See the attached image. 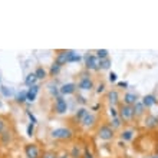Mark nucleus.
Listing matches in <instances>:
<instances>
[{"label":"nucleus","mask_w":158,"mask_h":158,"mask_svg":"<svg viewBox=\"0 0 158 158\" xmlns=\"http://www.w3.org/2000/svg\"><path fill=\"white\" fill-rule=\"evenodd\" d=\"M51 137L53 138V140L66 141V140H70V138L73 137V132H72V130L68 128V126H59V128L52 130Z\"/></svg>","instance_id":"nucleus-1"},{"label":"nucleus","mask_w":158,"mask_h":158,"mask_svg":"<svg viewBox=\"0 0 158 158\" xmlns=\"http://www.w3.org/2000/svg\"><path fill=\"white\" fill-rule=\"evenodd\" d=\"M96 135H98V138L102 141H112L115 138V130H114L111 125L103 124V125H101L98 128Z\"/></svg>","instance_id":"nucleus-2"},{"label":"nucleus","mask_w":158,"mask_h":158,"mask_svg":"<svg viewBox=\"0 0 158 158\" xmlns=\"http://www.w3.org/2000/svg\"><path fill=\"white\" fill-rule=\"evenodd\" d=\"M84 62L86 70H99V59L95 53H86L84 56Z\"/></svg>","instance_id":"nucleus-3"},{"label":"nucleus","mask_w":158,"mask_h":158,"mask_svg":"<svg viewBox=\"0 0 158 158\" xmlns=\"http://www.w3.org/2000/svg\"><path fill=\"white\" fill-rule=\"evenodd\" d=\"M118 115H119V118L122 119V122L132 121V119L135 118V114H134L132 107H130V105H124V103H121V107H119V109H118Z\"/></svg>","instance_id":"nucleus-4"},{"label":"nucleus","mask_w":158,"mask_h":158,"mask_svg":"<svg viewBox=\"0 0 158 158\" xmlns=\"http://www.w3.org/2000/svg\"><path fill=\"white\" fill-rule=\"evenodd\" d=\"M78 89L79 91H85V92H88V91H92L93 86H95V84H93L92 78H91V75L85 73L81 76V79H79L78 84Z\"/></svg>","instance_id":"nucleus-5"},{"label":"nucleus","mask_w":158,"mask_h":158,"mask_svg":"<svg viewBox=\"0 0 158 158\" xmlns=\"http://www.w3.org/2000/svg\"><path fill=\"white\" fill-rule=\"evenodd\" d=\"M53 108H55V112L58 115L66 114V112H68V101L65 99V96L61 95V96L55 98V105H53Z\"/></svg>","instance_id":"nucleus-6"},{"label":"nucleus","mask_w":158,"mask_h":158,"mask_svg":"<svg viewBox=\"0 0 158 158\" xmlns=\"http://www.w3.org/2000/svg\"><path fill=\"white\" fill-rule=\"evenodd\" d=\"M24 155L26 158H40V148L35 142L26 144L24 145Z\"/></svg>","instance_id":"nucleus-7"},{"label":"nucleus","mask_w":158,"mask_h":158,"mask_svg":"<svg viewBox=\"0 0 158 158\" xmlns=\"http://www.w3.org/2000/svg\"><path fill=\"white\" fill-rule=\"evenodd\" d=\"M138 101H141L140 96H138V93L130 92V91L124 93V98H122V103H124V105H130V107H134Z\"/></svg>","instance_id":"nucleus-8"},{"label":"nucleus","mask_w":158,"mask_h":158,"mask_svg":"<svg viewBox=\"0 0 158 158\" xmlns=\"http://www.w3.org/2000/svg\"><path fill=\"white\" fill-rule=\"evenodd\" d=\"M107 101H108V103H109V107H116V105L119 103V101H121L119 92H118L116 89H111V91H108Z\"/></svg>","instance_id":"nucleus-9"},{"label":"nucleus","mask_w":158,"mask_h":158,"mask_svg":"<svg viewBox=\"0 0 158 158\" xmlns=\"http://www.w3.org/2000/svg\"><path fill=\"white\" fill-rule=\"evenodd\" d=\"M78 89V85L75 82H66L61 86V95L62 96H68V95H73Z\"/></svg>","instance_id":"nucleus-10"},{"label":"nucleus","mask_w":158,"mask_h":158,"mask_svg":"<svg viewBox=\"0 0 158 158\" xmlns=\"http://www.w3.org/2000/svg\"><path fill=\"white\" fill-rule=\"evenodd\" d=\"M141 102H142V105H144L147 109H149V108L155 107L158 103V98L154 95V93H148V95H144V96L141 98Z\"/></svg>","instance_id":"nucleus-11"},{"label":"nucleus","mask_w":158,"mask_h":158,"mask_svg":"<svg viewBox=\"0 0 158 158\" xmlns=\"http://www.w3.org/2000/svg\"><path fill=\"white\" fill-rule=\"evenodd\" d=\"M144 125H145V128H148V130H155V128H158V116L151 115V114L145 115Z\"/></svg>","instance_id":"nucleus-12"},{"label":"nucleus","mask_w":158,"mask_h":158,"mask_svg":"<svg viewBox=\"0 0 158 158\" xmlns=\"http://www.w3.org/2000/svg\"><path fill=\"white\" fill-rule=\"evenodd\" d=\"M69 53H70V51H63V52H61V53H58L55 58V62L61 66L66 65V63H68V59H69Z\"/></svg>","instance_id":"nucleus-13"},{"label":"nucleus","mask_w":158,"mask_h":158,"mask_svg":"<svg viewBox=\"0 0 158 158\" xmlns=\"http://www.w3.org/2000/svg\"><path fill=\"white\" fill-rule=\"evenodd\" d=\"M39 91H40V86H39V85H33V86H30V88L28 89V101L29 102H35V101H36Z\"/></svg>","instance_id":"nucleus-14"},{"label":"nucleus","mask_w":158,"mask_h":158,"mask_svg":"<svg viewBox=\"0 0 158 158\" xmlns=\"http://www.w3.org/2000/svg\"><path fill=\"white\" fill-rule=\"evenodd\" d=\"M95 122H96V115L92 114V112H89L88 115L84 118V121L81 122V124H82L85 128H91V126L95 125Z\"/></svg>","instance_id":"nucleus-15"},{"label":"nucleus","mask_w":158,"mask_h":158,"mask_svg":"<svg viewBox=\"0 0 158 158\" xmlns=\"http://www.w3.org/2000/svg\"><path fill=\"white\" fill-rule=\"evenodd\" d=\"M89 114V109L86 107H81V108H78L76 109V112H75V115H73V118L76 119L78 122H82L84 121V118L86 115Z\"/></svg>","instance_id":"nucleus-16"},{"label":"nucleus","mask_w":158,"mask_h":158,"mask_svg":"<svg viewBox=\"0 0 158 158\" xmlns=\"http://www.w3.org/2000/svg\"><path fill=\"white\" fill-rule=\"evenodd\" d=\"M14 101H16V103H20V105L26 102V101H28V89H22V91L16 92Z\"/></svg>","instance_id":"nucleus-17"},{"label":"nucleus","mask_w":158,"mask_h":158,"mask_svg":"<svg viewBox=\"0 0 158 158\" xmlns=\"http://www.w3.org/2000/svg\"><path fill=\"white\" fill-rule=\"evenodd\" d=\"M132 109H134L135 118H137V116H145V111H147V108L142 105V102H141V101H138V102L135 103L134 107H132Z\"/></svg>","instance_id":"nucleus-18"},{"label":"nucleus","mask_w":158,"mask_h":158,"mask_svg":"<svg viewBox=\"0 0 158 158\" xmlns=\"http://www.w3.org/2000/svg\"><path fill=\"white\" fill-rule=\"evenodd\" d=\"M134 134H135V131L132 130V128H125L124 131H121L119 138H121L122 141H131L134 138Z\"/></svg>","instance_id":"nucleus-19"},{"label":"nucleus","mask_w":158,"mask_h":158,"mask_svg":"<svg viewBox=\"0 0 158 158\" xmlns=\"http://www.w3.org/2000/svg\"><path fill=\"white\" fill-rule=\"evenodd\" d=\"M37 81H39V79L36 78L35 72H29V73L26 75V78H24V85L30 88V86H33V85H37Z\"/></svg>","instance_id":"nucleus-20"},{"label":"nucleus","mask_w":158,"mask_h":158,"mask_svg":"<svg viewBox=\"0 0 158 158\" xmlns=\"http://www.w3.org/2000/svg\"><path fill=\"white\" fill-rule=\"evenodd\" d=\"M0 92H2V95L5 98H12L16 95L13 89L9 88V86H5V85H0Z\"/></svg>","instance_id":"nucleus-21"},{"label":"nucleus","mask_w":158,"mask_h":158,"mask_svg":"<svg viewBox=\"0 0 158 158\" xmlns=\"http://www.w3.org/2000/svg\"><path fill=\"white\" fill-rule=\"evenodd\" d=\"M112 62L109 58H105V59H99V70H109L111 69Z\"/></svg>","instance_id":"nucleus-22"},{"label":"nucleus","mask_w":158,"mask_h":158,"mask_svg":"<svg viewBox=\"0 0 158 158\" xmlns=\"http://www.w3.org/2000/svg\"><path fill=\"white\" fill-rule=\"evenodd\" d=\"M35 75H36V78L39 79V81H43V79L47 78V72L43 66H37L36 70H35Z\"/></svg>","instance_id":"nucleus-23"},{"label":"nucleus","mask_w":158,"mask_h":158,"mask_svg":"<svg viewBox=\"0 0 158 158\" xmlns=\"http://www.w3.org/2000/svg\"><path fill=\"white\" fill-rule=\"evenodd\" d=\"M82 59H84V58L79 55V53H76L75 51H70L69 59H68V63H76V62H81Z\"/></svg>","instance_id":"nucleus-24"},{"label":"nucleus","mask_w":158,"mask_h":158,"mask_svg":"<svg viewBox=\"0 0 158 158\" xmlns=\"http://www.w3.org/2000/svg\"><path fill=\"white\" fill-rule=\"evenodd\" d=\"M61 69H62V66L61 65H58L56 62H53L51 65V69H49V76H58L59 75V72H61Z\"/></svg>","instance_id":"nucleus-25"},{"label":"nucleus","mask_w":158,"mask_h":158,"mask_svg":"<svg viewBox=\"0 0 158 158\" xmlns=\"http://www.w3.org/2000/svg\"><path fill=\"white\" fill-rule=\"evenodd\" d=\"M47 88H49V92H51V95L53 98L61 96V88H59V86H56L55 84H49L47 85Z\"/></svg>","instance_id":"nucleus-26"},{"label":"nucleus","mask_w":158,"mask_h":158,"mask_svg":"<svg viewBox=\"0 0 158 158\" xmlns=\"http://www.w3.org/2000/svg\"><path fill=\"white\" fill-rule=\"evenodd\" d=\"M95 55L98 56V59H105V58H109V51H107V49H96Z\"/></svg>","instance_id":"nucleus-27"},{"label":"nucleus","mask_w":158,"mask_h":158,"mask_svg":"<svg viewBox=\"0 0 158 158\" xmlns=\"http://www.w3.org/2000/svg\"><path fill=\"white\" fill-rule=\"evenodd\" d=\"M121 125H122V119L119 118V116H116V118H111V126L114 128V130L121 128Z\"/></svg>","instance_id":"nucleus-28"},{"label":"nucleus","mask_w":158,"mask_h":158,"mask_svg":"<svg viewBox=\"0 0 158 158\" xmlns=\"http://www.w3.org/2000/svg\"><path fill=\"white\" fill-rule=\"evenodd\" d=\"M108 81H109L111 84H115L116 81H118V75H116L115 72H109V75H108Z\"/></svg>","instance_id":"nucleus-29"},{"label":"nucleus","mask_w":158,"mask_h":158,"mask_svg":"<svg viewBox=\"0 0 158 158\" xmlns=\"http://www.w3.org/2000/svg\"><path fill=\"white\" fill-rule=\"evenodd\" d=\"M42 158H58L55 151H46V152H43V157Z\"/></svg>","instance_id":"nucleus-30"},{"label":"nucleus","mask_w":158,"mask_h":158,"mask_svg":"<svg viewBox=\"0 0 158 158\" xmlns=\"http://www.w3.org/2000/svg\"><path fill=\"white\" fill-rule=\"evenodd\" d=\"M26 134H28L29 137H33V134H35V124H29L28 130H26Z\"/></svg>","instance_id":"nucleus-31"},{"label":"nucleus","mask_w":158,"mask_h":158,"mask_svg":"<svg viewBox=\"0 0 158 158\" xmlns=\"http://www.w3.org/2000/svg\"><path fill=\"white\" fill-rule=\"evenodd\" d=\"M70 157H72V158H79V157H81V151H79V148L73 147L72 152H70Z\"/></svg>","instance_id":"nucleus-32"},{"label":"nucleus","mask_w":158,"mask_h":158,"mask_svg":"<svg viewBox=\"0 0 158 158\" xmlns=\"http://www.w3.org/2000/svg\"><path fill=\"white\" fill-rule=\"evenodd\" d=\"M109 115H111V118H116L118 115V109H116L115 107H109Z\"/></svg>","instance_id":"nucleus-33"},{"label":"nucleus","mask_w":158,"mask_h":158,"mask_svg":"<svg viewBox=\"0 0 158 158\" xmlns=\"http://www.w3.org/2000/svg\"><path fill=\"white\" fill-rule=\"evenodd\" d=\"M116 86L121 89H126L128 88V82L126 81H121V82H116Z\"/></svg>","instance_id":"nucleus-34"},{"label":"nucleus","mask_w":158,"mask_h":158,"mask_svg":"<svg viewBox=\"0 0 158 158\" xmlns=\"http://www.w3.org/2000/svg\"><path fill=\"white\" fill-rule=\"evenodd\" d=\"M26 114H28L29 119H30V124H35V125H36V118H35V115H33L30 111H26Z\"/></svg>","instance_id":"nucleus-35"},{"label":"nucleus","mask_w":158,"mask_h":158,"mask_svg":"<svg viewBox=\"0 0 158 158\" xmlns=\"http://www.w3.org/2000/svg\"><path fill=\"white\" fill-rule=\"evenodd\" d=\"M6 131V122L3 121V119H2V118H0V135L3 134V132H5Z\"/></svg>","instance_id":"nucleus-36"},{"label":"nucleus","mask_w":158,"mask_h":158,"mask_svg":"<svg viewBox=\"0 0 158 158\" xmlns=\"http://www.w3.org/2000/svg\"><path fill=\"white\" fill-rule=\"evenodd\" d=\"M103 91H105V84H103V82H101V84L98 85V88H96V92H98V93H102Z\"/></svg>","instance_id":"nucleus-37"},{"label":"nucleus","mask_w":158,"mask_h":158,"mask_svg":"<svg viewBox=\"0 0 158 158\" xmlns=\"http://www.w3.org/2000/svg\"><path fill=\"white\" fill-rule=\"evenodd\" d=\"M2 137H3V141L5 142H7V141H10V134L7 132V131H5L3 134H2Z\"/></svg>","instance_id":"nucleus-38"},{"label":"nucleus","mask_w":158,"mask_h":158,"mask_svg":"<svg viewBox=\"0 0 158 158\" xmlns=\"http://www.w3.org/2000/svg\"><path fill=\"white\" fill-rule=\"evenodd\" d=\"M85 158H93L92 152H89L88 149H86V151H85Z\"/></svg>","instance_id":"nucleus-39"},{"label":"nucleus","mask_w":158,"mask_h":158,"mask_svg":"<svg viewBox=\"0 0 158 158\" xmlns=\"http://www.w3.org/2000/svg\"><path fill=\"white\" fill-rule=\"evenodd\" d=\"M144 158H158V154H152V155H148V157H144Z\"/></svg>","instance_id":"nucleus-40"},{"label":"nucleus","mask_w":158,"mask_h":158,"mask_svg":"<svg viewBox=\"0 0 158 158\" xmlns=\"http://www.w3.org/2000/svg\"><path fill=\"white\" fill-rule=\"evenodd\" d=\"M70 155H68V154H63V155H58V158H69Z\"/></svg>","instance_id":"nucleus-41"},{"label":"nucleus","mask_w":158,"mask_h":158,"mask_svg":"<svg viewBox=\"0 0 158 158\" xmlns=\"http://www.w3.org/2000/svg\"><path fill=\"white\" fill-rule=\"evenodd\" d=\"M0 108H2V101H0Z\"/></svg>","instance_id":"nucleus-42"},{"label":"nucleus","mask_w":158,"mask_h":158,"mask_svg":"<svg viewBox=\"0 0 158 158\" xmlns=\"http://www.w3.org/2000/svg\"><path fill=\"white\" fill-rule=\"evenodd\" d=\"M0 82H2V78H0Z\"/></svg>","instance_id":"nucleus-43"}]
</instances>
